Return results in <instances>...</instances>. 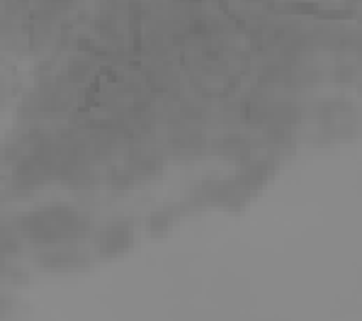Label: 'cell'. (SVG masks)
Masks as SVG:
<instances>
[{
	"label": "cell",
	"instance_id": "2",
	"mask_svg": "<svg viewBox=\"0 0 362 321\" xmlns=\"http://www.w3.org/2000/svg\"><path fill=\"white\" fill-rule=\"evenodd\" d=\"M49 251H44L37 258L44 268L52 270H74V268H86L90 263V256L83 246H78L76 241H64L57 246H47Z\"/></svg>",
	"mask_w": 362,
	"mask_h": 321
},
{
	"label": "cell",
	"instance_id": "3",
	"mask_svg": "<svg viewBox=\"0 0 362 321\" xmlns=\"http://www.w3.org/2000/svg\"><path fill=\"white\" fill-rule=\"evenodd\" d=\"M132 243H134L132 221H127V219L110 221V224L98 234V253L105 258H112V256L124 253L127 248H132Z\"/></svg>",
	"mask_w": 362,
	"mask_h": 321
},
{
	"label": "cell",
	"instance_id": "1",
	"mask_svg": "<svg viewBox=\"0 0 362 321\" xmlns=\"http://www.w3.org/2000/svg\"><path fill=\"white\" fill-rule=\"evenodd\" d=\"M90 217L69 204H47V207L27 212L18 219L20 236L42 248L83 239L90 231Z\"/></svg>",
	"mask_w": 362,
	"mask_h": 321
}]
</instances>
